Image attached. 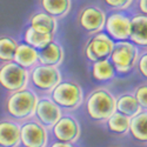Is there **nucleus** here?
Returning <instances> with one entry per match:
<instances>
[{
	"label": "nucleus",
	"mask_w": 147,
	"mask_h": 147,
	"mask_svg": "<svg viewBox=\"0 0 147 147\" xmlns=\"http://www.w3.org/2000/svg\"><path fill=\"white\" fill-rule=\"evenodd\" d=\"M115 109L117 112L124 114L128 118L137 115L142 111V108L136 100L132 92H124L115 96Z\"/></svg>",
	"instance_id": "nucleus-19"
},
{
	"label": "nucleus",
	"mask_w": 147,
	"mask_h": 147,
	"mask_svg": "<svg viewBox=\"0 0 147 147\" xmlns=\"http://www.w3.org/2000/svg\"><path fill=\"white\" fill-rule=\"evenodd\" d=\"M102 4L112 12L118 11V12H124L127 8H129L134 0H101Z\"/></svg>",
	"instance_id": "nucleus-25"
},
{
	"label": "nucleus",
	"mask_w": 147,
	"mask_h": 147,
	"mask_svg": "<svg viewBox=\"0 0 147 147\" xmlns=\"http://www.w3.org/2000/svg\"><path fill=\"white\" fill-rule=\"evenodd\" d=\"M114 47V41L104 32L92 34L84 46V55L88 61L108 59Z\"/></svg>",
	"instance_id": "nucleus-7"
},
{
	"label": "nucleus",
	"mask_w": 147,
	"mask_h": 147,
	"mask_svg": "<svg viewBox=\"0 0 147 147\" xmlns=\"http://www.w3.org/2000/svg\"><path fill=\"white\" fill-rule=\"evenodd\" d=\"M129 16L124 12H111L106 14V20L104 30L105 33L111 38L114 42L118 41H127L131 33V20Z\"/></svg>",
	"instance_id": "nucleus-10"
},
{
	"label": "nucleus",
	"mask_w": 147,
	"mask_h": 147,
	"mask_svg": "<svg viewBox=\"0 0 147 147\" xmlns=\"http://www.w3.org/2000/svg\"><path fill=\"white\" fill-rule=\"evenodd\" d=\"M50 147H77L74 144H67V142H60V141H54Z\"/></svg>",
	"instance_id": "nucleus-29"
},
{
	"label": "nucleus",
	"mask_w": 147,
	"mask_h": 147,
	"mask_svg": "<svg viewBox=\"0 0 147 147\" xmlns=\"http://www.w3.org/2000/svg\"><path fill=\"white\" fill-rule=\"evenodd\" d=\"M28 86V71L14 61L0 64V87L12 93Z\"/></svg>",
	"instance_id": "nucleus-6"
},
{
	"label": "nucleus",
	"mask_w": 147,
	"mask_h": 147,
	"mask_svg": "<svg viewBox=\"0 0 147 147\" xmlns=\"http://www.w3.org/2000/svg\"><path fill=\"white\" fill-rule=\"evenodd\" d=\"M63 80L59 67L36 64L28 69V87L36 94L48 95Z\"/></svg>",
	"instance_id": "nucleus-4"
},
{
	"label": "nucleus",
	"mask_w": 147,
	"mask_h": 147,
	"mask_svg": "<svg viewBox=\"0 0 147 147\" xmlns=\"http://www.w3.org/2000/svg\"><path fill=\"white\" fill-rule=\"evenodd\" d=\"M39 7L40 11L58 20L68 14L72 7V0H39Z\"/></svg>",
	"instance_id": "nucleus-18"
},
{
	"label": "nucleus",
	"mask_w": 147,
	"mask_h": 147,
	"mask_svg": "<svg viewBox=\"0 0 147 147\" xmlns=\"http://www.w3.org/2000/svg\"><path fill=\"white\" fill-rule=\"evenodd\" d=\"M54 39V35L51 34H44L40 32H36L31 27H26L24 32V42L32 46L35 50H41L46 45H48Z\"/></svg>",
	"instance_id": "nucleus-23"
},
{
	"label": "nucleus",
	"mask_w": 147,
	"mask_h": 147,
	"mask_svg": "<svg viewBox=\"0 0 147 147\" xmlns=\"http://www.w3.org/2000/svg\"><path fill=\"white\" fill-rule=\"evenodd\" d=\"M139 74H141L144 78L147 76V53H146V48H142V52H140L139 58L137 60V65H136Z\"/></svg>",
	"instance_id": "nucleus-27"
},
{
	"label": "nucleus",
	"mask_w": 147,
	"mask_h": 147,
	"mask_svg": "<svg viewBox=\"0 0 147 147\" xmlns=\"http://www.w3.org/2000/svg\"><path fill=\"white\" fill-rule=\"evenodd\" d=\"M92 78L98 82H107L115 78V71L108 59H101L91 63Z\"/></svg>",
	"instance_id": "nucleus-21"
},
{
	"label": "nucleus",
	"mask_w": 147,
	"mask_h": 147,
	"mask_svg": "<svg viewBox=\"0 0 147 147\" xmlns=\"http://www.w3.org/2000/svg\"><path fill=\"white\" fill-rule=\"evenodd\" d=\"M105 20H106L105 11L101 7L95 5L84 6L77 16L78 26L90 35L104 31Z\"/></svg>",
	"instance_id": "nucleus-8"
},
{
	"label": "nucleus",
	"mask_w": 147,
	"mask_h": 147,
	"mask_svg": "<svg viewBox=\"0 0 147 147\" xmlns=\"http://www.w3.org/2000/svg\"><path fill=\"white\" fill-rule=\"evenodd\" d=\"M48 96L63 112H72L84 102V90L74 80H61Z\"/></svg>",
	"instance_id": "nucleus-3"
},
{
	"label": "nucleus",
	"mask_w": 147,
	"mask_h": 147,
	"mask_svg": "<svg viewBox=\"0 0 147 147\" xmlns=\"http://www.w3.org/2000/svg\"><path fill=\"white\" fill-rule=\"evenodd\" d=\"M129 119L128 117L121 114L119 112L113 113L104 124L106 128L112 134L117 137H125L128 134V127H129Z\"/></svg>",
	"instance_id": "nucleus-22"
},
{
	"label": "nucleus",
	"mask_w": 147,
	"mask_h": 147,
	"mask_svg": "<svg viewBox=\"0 0 147 147\" xmlns=\"http://www.w3.org/2000/svg\"><path fill=\"white\" fill-rule=\"evenodd\" d=\"M28 27L44 34L55 35L58 30V21L45 12L36 11L28 19Z\"/></svg>",
	"instance_id": "nucleus-16"
},
{
	"label": "nucleus",
	"mask_w": 147,
	"mask_h": 147,
	"mask_svg": "<svg viewBox=\"0 0 147 147\" xmlns=\"http://www.w3.org/2000/svg\"><path fill=\"white\" fill-rule=\"evenodd\" d=\"M18 41L9 35H0V61H13Z\"/></svg>",
	"instance_id": "nucleus-24"
},
{
	"label": "nucleus",
	"mask_w": 147,
	"mask_h": 147,
	"mask_svg": "<svg viewBox=\"0 0 147 147\" xmlns=\"http://www.w3.org/2000/svg\"><path fill=\"white\" fill-rule=\"evenodd\" d=\"M85 111L90 119L95 122H104L117 112L115 109V96L106 87H96L92 90L86 98H84Z\"/></svg>",
	"instance_id": "nucleus-2"
},
{
	"label": "nucleus",
	"mask_w": 147,
	"mask_h": 147,
	"mask_svg": "<svg viewBox=\"0 0 147 147\" xmlns=\"http://www.w3.org/2000/svg\"><path fill=\"white\" fill-rule=\"evenodd\" d=\"M38 98L39 95L28 86L22 90L8 93L5 98L4 105L7 118L19 122V124L32 119L34 117Z\"/></svg>",
	"instance_id": "nucleus-1"
},
{
	"label": "nucleus",
	"mask_w": 147,
	"mask_h": 147,
	"mask_svg": "<svg viewBox=\"0 0 147 147\" xmlns=\"http://www.w3.org/2000/svg\"><path fill=\"white\" fill-rule=\"evenodd\" d=\"M146 122H147V109H142L140 113L129 119L128 133L134 140L141 142L142 145H145L147 140Z\"/></svg>",
	"instance_id": "nucleus-20"
},
{
	"label": "nucleus",
	"mask_w": 147,
	"mask_h": 147,
	"mask_svg": "<svg viewBox=\"0 0 147 147\" xmlns=\"http://www.w3.org/2000/svg\"><path fill=\"white\" fill-rule=\"evenodd\" d=\"M51 131L57 141L60 142L76 144L81 136V127L77 118L65 113L60 117Z\"/></svg>",
	"instance_id": "nucleus-11"
},
{
	"label": "nucleus",
	"mask_w": 147,
	"mask_h": 147,
	"mask_svg": "<svg viewBox=\"0 0 147 147\" xmlns=\"http://www.w3.org/2000/svg\"><path fill=\"white\" fill-rule=\"evenodd\" d=\"M139 54L140 48L131 41H118L114 42V47L108 60L112 64L115 74L126 76L136 68Z\"/></svg>",
	"instance_id": "nucleus-5"
},
{
	"label": "nucleus",
	"mask_w": 147,
	"mask_h": 147,
	"mask_svg": "<svg viewBox=\"0 0 147 147\" xmlns=\"http://www.w3.org/2000/svg\"><path fill=\"white\" fill-rule=\"evenodd\" d=\"M13 61L28 71L38 64V50H35L25 42H18Z\"/></svg>",
	"instance_id": "nucleus-17"
},
{
	"label": "nucleus",
	"mask_w": 147,
	"mask_h": 147,
	"mask_svg": "<svg viewBox=\"0 0 147 147\" xmlns=\"http://www.w3.org/2000/svg\"><path fill=\"white\" fill-rule=\"evenodd\" d=\"M64 60L65 50L55 39H53L48 45L38 51V64L59 67L60 65H63Z\"/></svg>",
	"instance_id": "nucleus-13"
},
{
	"label": "nucleus",
	"mask_w": 147,
	"mask_h": 147,
	"mask_svg": "<svg viewBox=\"0 0 147 147\" xmlns=\"http://www.w3.org/2000/svg\"><path fill=\"white\" fill-rule=\"evenodd\" d=\"M138 13L142 16H147V0H136Z\"/></svg>",
	"instance_id": "nucleus-28"
},
{
	"label": "nucleus",
	"mask_w": 147,
	"mask_h": 147,
	"mask_svg": "<svg viewBox=\"0 0 147 147\" xmlns=\"http://www.w3.org/2000/svg\"><path fill=\"white\" fill-rule=\"evenodd\" d=\"M20 146V124L9 118L0 119V147Z\"/></svg>",
	"instance_id": "nucleus-14"
},
{
	"label": "nucleus",
	"mask_w": 147,
	"mask_h": 147,
	"mask_svg": "<svg viewBox=\"0 0 147 147\" xmlns=\"http://www.w3.org/2000/svg\"><path fill=\"white\" fill-rule=\"evenodd\" d=\"M63 114L64 112L59 108L57 104L53 102V100L48 95H40L38 98L33 118L47 131H51V128Z\"/></svg>",
	"instance_id": "nucleus-12"
},
{
	"label": "nucleus",
	"mask_w": 147,
	"mask_h": 147,
	"mask_svg": "<svg viewBox=\"0 0 147 147\" xmlns=\"http://www.w3.org/2000/svg\"><path fill=\"white\" fill-rule=\"evenodd\" d=\"M132 93L134 98H136V100L138 101V104L140 105V107L142 109H147V85L146 82L139 84Z\"/></svg>",
	"instance_id": "nucleus-26"
},
{
	"label": "nucleus",
	"mask_w": 147,
	"mask_h": 147,
	"mask_svg": "<svg viewBox=\"0 0 147 147\" xmlns=\"http://www.w3.org/2000/svg\"><path fill=\"white\" fill-rule=\"evenodd\" d=\"M131 33L128 41L137 47L146 48L147 46V16L136 13L131 16Z\"/></svg>",
	"instance_id": "nucleus-15"
},
{
	"label": "nucleus",
	"mask_w": 147,
	"mask_h": 147,
	"mask_svg": "<svg viewBox=\"0 0 147 147\" xmlns=\"http://www.w3.org/2000/svg\"><path fill=\"white\" fill-rule=\"evenodd\" d=\"M20 145L24 147H47L48 131L34 118L20 124Z\"/></svg>",
	"instance_id": "nucleus-9"
}]
</instances>
